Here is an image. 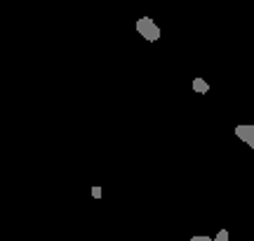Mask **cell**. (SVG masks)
<instances>
[{"label": "cell", "mask_w": 254, "mask_h": 241, "mask_svg": "<svg viewBox=\"0 0 254 241\" xmlns=\"http://www.w3.org/2000/svg\"><path fill=\"white\" fill-rule=\"evenodd\" d=\"M136 31L141 33V36L148 40V43H155V40H160V26L155 24L151 17H141L136 19Z\"/></svg>", "instance_id": "1"}, {"label": "cell", "mask_w": 254, "mask_h": 241, "mask_svg": "<svg viewBox=\"0 0 254 241\" xmlns=\"http://www.w3.org/2000/svg\"><path fill=\"white\" fill-rule=\"evenodd\" d=\"M236 137L254 149V125H236Z\"/></svg>", "instance_id": "2"}, {"label": "cell", "mask_w": 254, "mask_h": 241, "mask_svg": "<svg viewBox=\"0 0 254 241\" xmlns=\"http://www.w3.org/2000/svg\"><path fill=\"white\" fill-rule=\"evenodd\" d=\"M193 90L198 95H205L209 90V83L205 81V78H193Z\"/></svg>", "instance_id": "3"}, {"label": "cell", "mask_w": 254, "mask_h": 241, "mask_svg": "<svg viewBox=\"0 0 254 241\" xmlns=\"http://www.w3.org/2000/svg\"><path fill=\"white\" fill-rule=\"evenodd\" d=\"M217 241H231V234H228V230H219V234L214 237Z\"/></svg>", "instance_id": "4"}, {"label": "cell", "mask_w": 254, "mask_h": 241, "mask_svg": "<svg viewBox=\"0 0 254 241\" xmlns=\"http://www.w3.org/2000/svg\"><path fill=\"white\" fill-rule=\"evenodd\" d=\"M190 241H217V239H212V237H205V234H198V237H193Z\"/></svg>", "instance_id": "5"}, {"label": "cell", "mask_w": 254, "mask_h": 241, "mask_svg": "<svg viewBox=\"0 0 254 241\" xmlns=\"http://www.w3.org/2000/svg\"><path fill=\"white\" fill-rule=\"evenodd\" d=\"M101 194H104L101 187H92V196H94V199H101Z\"/></svg>", "instance_id": "6"}]
</instances>
